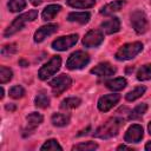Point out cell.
Masks as SVG:
<instances>
[{
  "label": "cell",
  "instance_id": "obj_1",
  "mask_svg": "<svg viewBox=\"0 0 151 151\" xmlns=\"http://www.w3.org/2000/svg\"><path fill=\"white\" fill-rule=\"evenodd\" d=\"M122 125H123V119L117 118V117L111 118L96 130L94 137L100 138V139H107L113 136H117Z\"/></svg>",
  "mask_w": 151,
  "mask_h": 151
},
{
  "label": "cell",
  "instance_id": "obj_2",
  "mask_svg": "<svg viewBox=\"0 0 151 151\" xmlns=\"http://www.w3.org/2000/svg\"><path fill=\"white\" fill-rule=\"evenodd\" d=\"M37 17H38V11H35V9H32V11H28V12H26V13H24V14H20L19 17H17V18L13 20V22L8 26V28H6L4 35H5V37H9V35L17 33V32L20 31L27 22L33 21L34 19H37Z\"/></svg>",
  "mask_w": 151,
  "mask_h": 151
},
{
  "label": "cell",
  "instance_id": "obj_3",
  "mask_svg": "<svg viewBox=\"0 0 151 151\" xmlns=\"http://www.w3.org/2000/svg\"><path fill=\"white\" fill-rule=\"evenodd\" d=\"M142 50H143V44L139 42V41L125 44L117 51L116 59H118V60H130V59L134 58Z\"/></svg>",
  "mask_w": 151,
  "mask_h": 151
},
{
  "label": "cell",
  "instance_id": "obj_4",
  "mask_svg": "<svg viewBox=\"0 0 151 151\" xmlns=\"http://www.w3.org/2000/svg\"><path fill=\"white\" fill-rule=\"evenodd\" d=\"M60 66H61V59H60V57L55 55V57L51 58V59L39 70L38 76H39V78H40L41 80H46V79H48L50 77H52L53 74H55V73L59 71Z\"/></svg>",
  "mask_w": 151,
  "mask_h": 151
},
{
  "label": "cell",
  "instance_id": "obj_5",
  "mask_svg": "<svg viewBox=\"0 0 151 151\" xmlns=\"http://www.w3.org/2000/svg\"><path fill=\"white\" fill-rule=\"evenodd\" d=\"M90 63V57L84 51H76L73 52L66 63V66L68 70H79L86 66Z\"/></svg>",
  "mask_w": 151,
  "mask_h": 151
},
{
  "label": "cell",
  "instance_id": "obj_6",
  "mask_svg": "<svg viewBox=\"0 0 151 151\" xmlns=\"http://www.w3.org/2000/svg\"><path fill=\"white\" fill-rule=\"evenodd\" d=\"M131 25H132L133 29L136 31V33H138V34L145 33L149 28V22H147L145 13L139 9L132 12L131 13Z\"/></svg>",
  "mask_w": 151,
  "mask_h": 151
},
{
  "label": "cell",
  "instance_id": "obj_7",
  "mask_svg": "<svg viewBox=\"0 0 151 151\" xmlns=\"http://www.w3.org/2000/svg\"><path fill=\"white\" fill-rule=\"evenodd\" d=\"M71 84H72V80L66 74H60L50 81V86H51L54 96L61 94L64 91H66L71 86Z\"/></svg>",
  "mask_w": 151,
  "mask_h": 151
},
{
  "label": "cell",
  "instance_id": "obj_8",
  "mask_svg": "<svg viewBox=\"0 0 151 151\" xmlns=\"http://www.w3.org/2000/svg\"><path fill=\"white\" fill-rule=\"evenodd\" d=\"M78 41V34H71L66 37H60L52 42V47L57 51H66L72 47Z\"/></svg>",
  "mask_w": 151,
  "mask_h": 151
},
{
  "label": "cell",
  "instance_id": "obj_9",
  "mask_svg": "<svg viewBox=\"0 0 151 151\" xmlns=\"http://www.w3.org/2000/svg\"><path fill=\"white\" fill-rule=\"evenodd\" d=\"M104 40V37H103V33L98 29H93V31H90L85 34L84 39H83V45L85 47H88V48H92V47H97L99 46Z\"/></svg>",
  "mask_w": 151,
  "mask_h": 151
},
{
  "label": "cell",
  "instance_id": "obj_10",
  "mask_svg": "<svg viewBox=\"0 0 151 151\" xmlns=\"http://www.w3.org/2000/svg\"><path fill=\"white\" fill-rule=\"evenodd\" d=\"M119 99H120V96L119 94H116V93L105 94V96H103V97L99 98V100H98V109L101 112H106L110 109H112L119 101Z\"/></svg>",
  "mask_w": 151,
  "mask_h": 151
},
{
  "label": "cell",
  "instance_id": "obj_11",
  "mask_svg": "<svg viewBox=\"0 0 151 151\" xmlns=\"http://www.w3.org/2000/svg\"><path fill=\"white\" fill-rule=\"evenodd\" d=\"M125 142L127 143H139L143 138V127L138 124L131 125L125 133Z\"/></svg>",
  "mask_w": 151,
  "mask_h": 151
},
{
  "label": "cell",
  "instance_id": "obj_12",
  "mask_svg": "<svg viewBox=\"0 0 151 151\" xmlns=\"http://www.w3.org/2000/svg\"><path fill=\"white\" fill-rule=\"evenodd\" d=\"M58 29V25L57 24H48L45 26H41L35 33H34V41L35 42H41L45 40V38H47L48 35L55 33Z\"/></svg>",
  "mask_w": 151,
  "mask_h": 151
},
{
  "label": "cell",
  "instance_id": "obj_13",
  "mask_svg": "<svg viewBox=\"0 0 151 151\" xmlns=\"http://www.w3.org/2000/svg\"><path fill=\"white\" fill-rule=\"evenodd\" d=\"M116 67H113L111 64L109 63H100L97 66H94L91 70L92 74H96L98 77H109V76H113L116 73Z\"/></svg>",
  "mask_w": 151,
  "mask_h": 151
},
{
  "label": "cell",
  "instance_id": "obj_14",
  "mask_svg": "<svg viewBox=\"0 0 151 151\" xmlns=\"http://www.w3.org/2000/svg\"><path fill=\"white\" fill-rule=\"evenodd\" d=\"M101 28L106 34L116 33L120 29V21L118 18H111L109 20H105L101 24Z\"/></svg>",
  "mask_w": 151,
  "mask_h": 151
},
{
  "label": "cell",
  "instance_id": "obj_15",
  "mask_svg": "<svg viewBox=\"0 0 151 151\" xmlns=\"http://www.w3.org/2000/svg\"><path fill=\"white\" fill-rule=\"evenodd\" d=\"M124 5H125V1L124 0H114V1H112V2H110L107 5H105V6H103L101 9H100V14H103V15H110V14H112L114 12H118Z\"/></svg>",
  "mask_w": 151,
  "mask_h": 151
},
{
  "label": "cell",
  "instance_id": "obj_16",
  "mask_svg": "<svg viewBox=\"0 0 151 151\" xmlns=\"http://www.w3.org/2000/svg\"><path fill=\"white\" fill-rule=\"evenodd\" d=\"M91 18V14L88 12H72L68 14L67 20L79 24H87Z\"/></svg>",
  "mask_w": 151,
  "mask_h": 151
},
{
  "label": "cell",
  "instance_id": "obj_17",
  "mask_svg": "<svg viewBox=\"0 0 151 151\" xmlns=\"http://www.w3.org/2000/svg\"><path fill=\"white\" fill-rule=\"evenodd\" d=\"M60 9H61V7L59 5H48V6H46L45 9L42 11V14H41L42 20H45V21L52 20L59 13Z\"/></svg>",
  "mask_w": 151,
  "mask_h": 151
},
{
  "label": "cell",
  "instance_id": "obj_18",
  "mask_svg": "<svg viewBox=\"0 0 151 151\" xmlns=\"http://www.w3.org/2000/svg\"><path fill=\"white\" fill-rule=\"evenodd\" d=\"M26 119H27V127H28V130H34L41 122H42V116L40 114V113H38V112H32V113H29L27 117H26Z\"/></svg>",
  "mask_w": 151,
  "mask_h": 151
},
{
  "label": "cell",
  "instance_id": "obj_19",
  "mask_svg": "<svg viewBox=\"0 0 151 151\" xmlns=\"http://www.w3.org/2000/svg\"><path fill=\"white\" fill-rule=\"evenodd\" d=\"M126 86V80L124 78H116L106 81V87L112 91H120Z\"/></svg>",
  "mask_w": 151,
  "mask_h": 151
},
{
  "label": "cell",
  "instance_id": "obj_20",
  "mask_svg": "<svg viewBox=\"0 0 151 151\" xmlns=\"http://www.w3.org/2000/svg\"><path fill=\"white\" fill-rule=\"evenodd\" d=\"M66 2L68 6L76 8H90L96 4L94 0H66Z\"/></svg>",
  "mask_w": 151,
  "mask_h": 151
},
{
  "label": "cell",
  "instance_id": "obj_21",
  "mask_svg": "<svg viewBox=\"0 0 151 151\" xmlns=\"http://www.w3.org/2000/svg\"><path fill=\"white\" fill-rule=\"evenodd\" d=\"M51 120H52V124L55 126H65L70 122V116L64 114V113H54Z\"/></svg>",
  "mask_w": 151,
  "mask_h": 151
},
{
  "label": "cell",
  "instance_id": "obj_22",
  "mask_svg": "<svg viewBox=\"0 0 151 151\" xmlns=\"http://www.w3.org/2000/svg\"><path fill=\"white\" fill-rule=\"evenodd\" d=\"M137 79L138 80H149L151 79V64H146V65H143L138 72H137Z\"/></svg>",
  "mask_w": 151,
  "mask_h": 151
},
{
  "label": "cell",
  "instance_id": "obj_23",
  "mask_svg": "<svg viewBox=\"0 0 151 151\" xmlns=\"http://www.w3.org/2000/svg\"><path fill=\"white\" fill-rule=\"evenodd\" d=\"M80 103H81V100H80L79 98H77V97H70V98H66V99H64V100L61 101L60 107H61V109H66V110H68V109H74V107H77V106H79Z\"/></svg>",
  "mask_w": 151,
  "mask_h": 151
},
{
  "label": "cell",
  "instance_id": "obj_24",
  "mask_svg": "<svg viewBox=\"0 0 151 151\" xmlns=\"http://www.w3.org/2000/svg\"><path fill=\"white\" fill-rule=\"evenodd\" d=\"M146 91V88H145V86H138V87H136V88H133L132 91H130L127 94H126V100L127 101H133V100H136V99H138L139 97H142L143 94H144V92Z\"/></svg>",
  "mask_w": 151,
  "mask_h": 151
},
{
  "label": "cell",
  "instance_id": "obj_25",
  "mask_svg": "<svg viewBox=\"0 0 151 151\" xmlns=\"http://www.w3.org/2000/svg\"><path fill=\"white\" fill-rule=\"evenodd\" d=\"M34 103H35V106H38L40 109H46L50 105V98L44 92H40V93L37 94Z\"/></svg>",
  "mask_w": 151,
  "mask_h": 151
},
{
  "label": "cell",
  "instance_id": "obj_26",
  "mask_svg": "<svg viewBox=\"0 0 151 151\" xmlns=\"http://www.w3.org/2000/svg\"><path fill=\"white\" fill-rule=\"evenodd\" d=\"M146 110H147V105H146V104H144V103H143V104H139V105H137V106L131 111L129 118H130V119H137V118L142 117V116L146 112Z\"/></svg>",
  "mask_w": 151,
  "mask_h": 151
},
{
  "label": "cell",
  "instance_id": "obj_27",
  "mask_svg": "<svg viewBox=\"0 0 151 151\" xmlns=\"http://www.w3.org/2000/svg\"><path fill=\"white\" fill-rule=\"evenodd\" d=\"M98 147V144L94 142H86V143H79L72 147V150H79V151H92Z\"/></svg>",
  "mask_w": 151,
  "mask_h": 151
},
{
  "label": "cell",
  "instance_id": "obj_28",
  "mask_svg": "<svg viewBox=\"0 0 151 151\" xmlns=\"http://www.w3.org/2000/svg\"><path fill=\"white\" fill-rule=\"evenodd\" d=\"M26 7V0H9L8 8L11 12H20Z\"/></svg>",
  "mask_w": 151,
  "mask_h": 151
},
{
  "label": "cell",
  "instance_id": "obj_29",
  "mask_svg": "<svg viewBox=\"0 0 151 151\" xmlns=\"http://www.w3.org/2000/svg\"><path fill=\"white\" fill-rule=\"evenodd\" d=\"M13 77V72L11 68L8 67H5V66H1L0 67V83L1 84H5V83H8Z\"/></svg>",
  "mask_w": 151,
  "mask_h": 151
},
{
  "label": "cell",
  "instance_id": "obj_30",
  "mask_svg": "<svg viewBox=\"0 0 151 151\" xmlns=\"http://www.w3.org/2000/svg\"><path fill=\"white\" fill-rule=\"evenodd\" d=\"M42 151H50V150H63V147L59 145V143L55 139H48L44 143V145L40 147Z\"/></svg>",
  "mask_w": 151,
  "mask_h": 151
},
{
  "label": "cell",
  "instance_id": "obj_31",
  "mask_svg": "<svg viewBox=\"0 0 151 151\" xmlns=\"http://www.w3.org/2000/svg\"><path fill=\"white\" fill-rule=\"evenodd\" d=\"M24 94H25V90H24V87L20 86V85H15V86L11 87V90H9V96H11L12 98H14V99H19V98H21Z\"/></svg>",
  "mask_w": 151,
  "mask_h": 151
},
{
  "label": "cell",
  "instance_id": "obj_32",
  "mask_svg": "<svg viewBox=\"0 0 151 151\" xmlns=\"http://www.w3.org/2000/svg\"><path fill=\"white\" fill-rule=\"evenodd\" d=\"M17 52V45L15 44H9V45H5L2 48H1V54L2 55H9V54H13Z\"/></svg>",
  "mask_w": 151,
  "mask_h": 151
},
{
  "label": "cell",
  "instance_id": "obj_33",
  "mask_svg": "<svg viewBox=\"0 0 151 151\" xmlns=\"http://www.w3.org/2000/svg\"><path fill=\"white\" fill-rule=\"evenodd\" d=\"M31 1V4L33 5V6H39L41 2H42V0H29Z\"/></svg>",
  "mask_w": 151,
  "mask_h": 151
},
{
  "label": "cell",
  "instance_id": "obj_34",
  "mask_svg": "<svg viewBox=\"0 0 151 151\" xmlns=\"http://www.w3.org/2000/svg\"><path fill=\"white\" fill-rule=\"evenodd\" d=\"M117 150H132V147H129V146H125V145H119L117 147Z\"/></svg>",
  "mask_w": 151,
  "mask_h": 151
},
{
  "label": "cell",
  "instance_id": "obj_35",
  "mask_svg": "<svg viewBox=\"0 0 151 151\" xmlns=\"http://www.w3.org/2000/svg\"><path fill=\"white\" fill-rule=\"evenodd\" d=\"M6 110L14 111V110H15V106H14V105H12V104H7V105H6Z\"/></svg>",
  "mask_w": 151,
  "mask_h": 151
},
{
  "label": "cell",
  "instance_id": "obj_36",
  "mask_svg": "<svg viewBox=\"0 0 151 151\" xmlns=\"http://www.w3.org/2000/svg\"><path fill=\"white\" fill-rule=\"evenodd\" d=\"M19 64H20L22 67H26V66H28V63H27V61H25V60H19Z\"/></svg>",
  "mask_w": 151,
  "mask_h": 151
},
{
  "label": "cell",
  "instance_id": "obj_37",
  "mask_svg": "<svg viewBox=\"0 0 151 151\" xmlns=\"http://www.w3.org/2000/svg\"><path fill=\"white\" fill-rule=\"evenodd\" d=\"M145 150H147V151H151V142L146 143V145H145Z\"/></svg>",
  "mask_w": 151,
  "mask_h": 151
},
{
  "label": "cell",
  "instance_id": "obj_38",
  "mask_svg": "<svg viewBox=\"0 0 151 151\" xmlns=\"http://www.w3.org/2000/svg\"><path fill=\"white\" fill-rule=\"evenodd\" d=\"M147 130H149V133L151 134V122L149 123V125H147Z\"/></svg>",
  "mask_w": 151,
  "mask_h": 151
},
{
  "label": "cell",
  "instance_id": "obj_39",
  "mask_svg": "<svg viewBox=\"0 0 151 151\" xmlns=\"http://www.w3.org/2000/svg\"><path fill=\"white\" fill-rule=\"evenodd\" d=\"M1 98H4V88L1 87Z\"/></svg>",
  "mask_w": 151,
  "mask_h": 151
}]
</instances>
